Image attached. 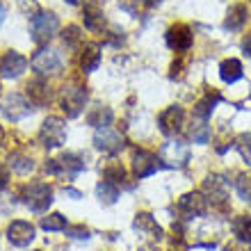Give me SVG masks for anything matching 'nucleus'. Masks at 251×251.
<instances>
[{
    "instance_id": "obj_1",
    "label": "nucleus",
    "mask_w": 251,
    "mask_h": 251,
    "mask_svg": "<svg viewBox=\"0 0 251 251\" xmlns=\"http://www.w3.org/2000/svg\"><path fill=\"white\" fill-rule=\"evenodd\" d=\"M87 87L78 85V82H69L64 85V89L60 92V107L62 112L69 117V119H75L82 114L85 110V103H87Z\"/></svg>"
},
{
    "instance_id": "obj_2",
    "label": "nucleus",
    "mask_w": 251,
    "mask_h": 251,
    "mask_svg": "<svg viewBox=\"0 0 251 251\" xmlns=\"http://www.w3.org/2000/svg\"><path fill=\"white\" fill-rule=\"evenodd\" d=\"M23 203L32 212H46L53 203V187L44 180H34L23 187Z\"/></svg>"
},
{
    "instance_id": "obj_3",
    "label": "nucleus",
    "mask_w": 251,
    "mask_h": 251,
    "mask_svg": "<svg viewBox=\"0 0 251 251\" xmlns=\"http://www.w3.org/2000/svg\"><path fill=\"white\" fill-rule=\"evenodd\" d=\"M85 169V158L80 153H62L60 158L48 160L46 162V172L60 178H69L73 180L80 172Z\"/></svg>"
},
{
    "instance_id": "obj_4",
    "label": "nucleus",
    "mask_w": 251,
    "mask_h": 251,
    "mask_svg": "<svg viewBox=\"0 0 251 251\" xmlns=\"http://www.w3.org/2000/svg\"><path fill=\"white\" fill-rule=\"evenodd\" d=\"M30 32H32L34 44H48L60 32V19L53 12H39L30 21Z\"/></svg>"
},
{
    "instance_id": "obj_5",
    "label": "nucleus",
    "mask_w": 251,
    "mask_h": 251,
    "mask_svg": "<svg viewBox=\"0 0 251 251\" xmlns=\"http://www.w3.org/2000/svg\"><path fill=\"white\" fill-rule=\"evenodd\" d=\"M39 142L44 149H60L66 142V121L60 117H48L44 124H41L39 130Z\"/></svg>"
},
{
    "instance_id": "obj_6",
    "label": "nucleus",
    "mask_w": 251,
    "mask_h": 251,
    "mask_svg": "<svg viewBox=\"0 0 251 251\" xmlns=\"http://www.w3.org/2000/svg\"><path fill=\"white\" fill-rule=\"evenodd\" d=\"M30 66H32L37 73L41 75H46V73H55L62 69V55L60 50H55V48H39L37 53L32 55V60H30Z\"/></svg>"
},
{
    "instance_id": "obj_7",
    "label": "nucleus",
    "mask_w": 251,
    "mask_h": 251,
    "mask_svg": "<svg viewBox=\"0 0 251 251\" xmlns=\"http://www.w3.org/2000/svg\"><path fill=\"white\" fill-rule=\"evenodd\" d=\"M162 165V160L151 151H144V149H135L132 151V172L137 178H146V176H153Z\"/></svg>"
},
{
    "instance_id": "obj_8",
    "label": "nucleus",
    "mask_w": 251,
    "mask_h": 251,
    "mask_svg": "<svg viewBox=\"0 0 251 251\" xmlns=\"http://www.w3.org/2000/svg\"><path fill=\"white\" fill-rule=\"evenodd\" d=\"M160 160L165 167H185L190 160V146L183 142H165L160 146Z\"/></svg>"
},
{
    "instance_id": "obj_9",
    "label": "nucleus",
    "mask_w": 251,
    "mask_h": 251,
    "mask_svg": "<svg viewBox=\"0 0 251 251\" xmlns=\"http://www.w3.org/2000/svg\"><path fill=\"white\" fill-rule=\"evenodd\" d=\"M158 126H160V130H162V135L176 137V135L183 130V126H185V110L180 105L167 107L165 112L158 117Z\"/></svg>"
},
{
    "instance_id": "obj_10",
    "label": "nucleus",
    "mask_w": 251,
    "mask_h": 251,
    "mask_svg": "<svg viewBox=\"0 0 251 251\" xmlns=\"http://www.w3.org/2000/svg\"><path fill=\"white\" fill-rule=\"evenodd\" d=\"M167 46L176 50V53H183V50H190L192 41H194V34H192V27L187 23H174L165 34Z\"/></svg>"
},
{
    "instance_id": "obj_11",
    "label": "nucleus",
    "mask_w": 251,
    "mask_h": 251,
    "mask_svg": "<svg viewBox=\"0 0 251 251\" xmlns=\"http://www.w3.org/2000/svg\"><path fill=\"white\" fill-rule=\"evenodd\" d=\"M94 146L103 153L117 155V153L124 149V137H121L117 130H112L110 126H105V128H99V130H96V135H94Z\"/></svg>"
},
{
    "instance_id": "obj_12",
    "label": "nucleus",
    "mask_w": 251,
    "mask_h": 251,
    "mask_svg": "<svg viewBox=\"0 0 251 251\" xmlns=\"http://www.w3.org/2000/svg\"><path fill=\"white\" fill-rule=\"evenodd\" d=\"M178 210H180V215H185V219L201 217V215H205V210H208V199H205V194H201V192H187V194L180 197Z\"/></svg>"
},
{
    "instance_id": "obj_13",
    "label": "nucleus",
    "mask_w": 251,
    "mask_h": 251,
    "mask_svg": "<svg viewBox=\"0 0 251 251\" xmlns=\"http://www.w3.org/2000/svg\"><path fill=\"white\" fill-rule=\"evenodd\" d=\"M27 64H30V62L21 53L7 50V53L0 57V75H2V78H12V80L21 78V75L27 71Z\"/></svg>"
},
{
    "instance_id": "obj_14",
    "label": "nucleus",
    "mask_w": 251,
    "mask_h": 251,
    "mask_svg": "<svg viewBox=\"0 0 251 251\" xmlns=\"http://www.w3.org/2000/svg\"><path fill=\"white\" fill-rule=\"evenodd\" d=\"M0 107H2V114L9 121H21L23 117L30 114V103L21 94H7L2 103H0Z\"/></svg>"
},
{
    "instance_id": "obj_15",
    "label": "nucleus",
    "mask_w": 251,
    "mask_h": 251,
    "mask_svg": "<svg viewBox=\"0 0 251 251\" xmlns=\"http://www.w3.org/2000/svg\"><path fill=\"white\" fill-rule=\"evenodd\" d=\"M7 240L14 247H27L34 240V226L30 222L16 219V222H12V224L7 226Z\"/></svg>"
},
{
    "instance_id": "obj_16",
    "label": "nucleus",
    "mask_w": 251,
    "mask_h": 251,
    "mask_svg": "<svg viewBox=\"0 0 251 251\" xmlns=\"http://www.w3.org/2000/svg\"><path fill=\"white\" fill-rule=\"evenodd\" d=\"M203 194L212 203H224L226 197H228V185L222 176H208L203 180Z\"/></svg>"
},
{
    "instance_id": "obj_17",
    "label": "nucleus",
    "mask_w": 251,
    "mask_h": 251,
    "mask_svg": "<svg viewBox=\"0 0 251 251\" xmlns=\"http://www.w3.org/2000/svg\"><path fill=\"white\" fill-rule=\"evenodd\" d=\"M219 100H222V94L217 89H205V94L194 105V117L201 121H208V117L212 114V110H215V105H217Z\"/></svg>"
},
{
    "instance_id": "obj_18",
    "label": "nucleus",
    "mask_w": 251,
    "mask_h": 251,
    "mask_svg": "<svg viewBox=\"0 0 251 251\" xmlns=\"http://www.w3.org/2000/svg\"><path fill=\"white\" fill-rule=\"evenodd\" d=\"M25 92H27L30 103H34V105H46V103H50V87H48L46 80H41V78L30 80L25 85Z\"/></svg>"
},
{
    "instance_id": "obj_19",
    "label": "nucleus",
    "mask_w": 251,
    "mask_h": 251,
    "mask_svg": "<svg viewBox=\"0 0 251 251\" xmlns=\"http://www.w3.org/2000/svg\"><path fill=\"white\" fill-rule=\"evenodd\" d=\"M82 19H85L87 30H92V32H103V27H105V16H103V12H100V7L96 5V2L85 5Z\"/></svg>"
},
{
    "instance_id": "obj_20",
    "label": "nucleus",
    "mask_w": 251,
    "mask_h": 251,
    "mask_svg": "<svg viewBox=\"0 0 251 251\" xmlns=\"http://www.w3.org/2000/svg\"><path fill=\"white\" fill-rule=\"evenodd\" d=\"M242 75H245L242 62L235 60V57H231V60H224L222 64H219V78L224 80L226 85H233V82L242 80Z\"/></svg>"
},
{
    "instance_id": "obj_21",
    "label": "nucleus",
    "mask_w": 251,
    "mask_h": 251,
    "mask_svg": "<svg viewBox=\"0 0 251 251\" xmlns=\"http://www.w3.org/2000/svg\"><path fill=\"white\" fill-rule=\"evenodd\" d=\"M78 64H80V69H82L85 73L96 71V69H99V64H100V50H99V46H96V44H87V46L80 50Z\"/></svg>"
},
{
    "instance_id": "obj_22",
    "label": "nucleus",
    "mask_w": 251,
    "mask_h": 251,
    "mask_svg": "<svg viewBox=\"0 0 251 251\" xmlns=\"http://www.w3.org/2000/svg\"><path fill=\"white\" fill-rule=\"evenodd\" d=\"M247 16H249V12H247V5L238 2V5H233L231 9H228V14H226L224 27H226V30H231V32H235V30H242V25L247 23Z\"/></svg>"
},
{
    "instance_id": "obj_23",
    "label": "nucleus",
    "mask_w": 251,
    "mask_h": 251,
    "mask_svg": "<svg viewBox=\"0 0 251 251\" xmlns=\"http://www.w3.org/2000/svg\"><path fill=\"white\" fill-rule=\"evenodd\" d=\"M114 119V112L110 110V107H103V105H96L89 110V114H87V124L94 126V128H105V126H110Z\"/></svg>"
},
{
    "instance_id": "obj_24",
    "label": "nucleus",
    "mask_w": 251,
    "mask_h": 251,
    "mask_svg": "<svg viewBox=\"0 0 251 251\" xmlns=\"http://www.w3.org/2000/svg\"><path fill=\"white\" fill-rule=\"evenodd\" d=\"M132 226H135L139 233H149L151 238H160V235H162V228H160V226L155 224V219H153L151 215H146V212L137 215V219H135Z\"/></svg>"
},
{
    "instance_id": "obj_25",
    "label": "nucleus",
    "mask_w": 251,
    "mask_h": 251,
    "mask_svg": "<svg viewBox=\"0 0 251 251\" xmlns=\"http://www.w3.org/2000/svg\"><path fill=\"white\" fill-rule=\"evenodd\" d=\"M96 194H99V201L105 205H112L117 199H119V185H114L110 180H100L99 187H96Z\"/></svg>"
},
{
    "instance_id": "obj_26",
    "label": "nucleus",
    "mask_w": 251,
    "mask_h": 251,
    "mask_svg": "<svg viewBox=\"0 0 251 251\" xmlns=\"http://www.w3.org/2000/svg\"><path fill=\"white\" fill-rule=\"evenodd\" d=\"M233 233L240 242H251V217L249 215H238L233 219Z\"/></svg>"
},
{
    "instance_id": "obj_27",
    "label": "nucleus",
    "mask_w": 251,
    "mask_h": 251,
    "mask_svg": "<svg viewBox=\"0 0 251 251\" xmlns=\"http://www.w3.org/2000/svg\"><path fill=\"white\" fill-rule=\"evenodd\" d=\"M9 167H12L16 174H21V176H25V174H30L34 169V162L32 158H27V155H21V153H14L12 158H9Z\"/></svg>"
},
{
    "instance_id": "obj_28",
    "label": "nucleus",
    "mask_w": 251,
    "mask_h": 251,
    "mask_svg": "<svg viewBox=\"0 0 251 251\" xmlns=\"http://www.w3.org/2000/svg\"><path fill=\"white\" fill-rule=\"evenodd\" d=\"M103 178L114 183V185H119L126 180V169L121 167V162H107L105 169H103Z\"/></svg>"
},
{
    "instance_id": "obj_29",
    "label": "nucleus",
    "mask_w": 251,
    "mask_h": 251,
    "mask_svg": "<svg viewBox=\"0 0 251 251\" xmlns=\"http://www.w3.org/2000/svg\"><path fill=\"white\" fill-rule=\"evenodd\" d=\"M41 228H44V231H64L66 228V217L62 215V212L46 215V217H41Z\"/></svg>"
},
{
    "instance_id": "obj_30",
    "label": "nucleus",
    "mask_w": 251,
    "mask_h": 251,
    "mask_svg": "<svg viewBox=\"0 0 251 251\" xmlns=\"http://www.w3.org/2000/svg\"><path fill=\"white\" fill-rule=\"evenodd\" d=\"M235 192L240 194V199L251 201V172H245L238 176V180H235Z\"/></svg>"
},
{
    "instance_id": "obj_31",
    "label": "nucleus",
    "mask_w": 251,
    "mask_h": 251,
    "mask_svg": "<svg viewBox=\"0 0 251 251\" xmlns=\"http://www.w3.org/2000/svg\"><path fill=\"white\" fill-rule=\"evenodd\" d=\"M235 149H238V153L245 158L247 165H251V132H242V135L235 139Z\"/></svg>"
},
{
    "instance_id": "obj_32",
    "label": "nucleus",
    "mask_w": 251,
    "mask_h": 251,
    "mask_svg": "<svg viewBox=\"0 0 251 251\" xmlns=\"http://www.w3.org/2000/svg\"><path fill=\"white\" fill-rule=\"evenodd\" d=\"M192 139H194L197 144H205V142H208V126H205V121L199 119V124L192 128Z\"/></svg>"
},
{
    "instance_id": "obj_33",
    "label": "nucleus",
    "mask_w": 251,
    "mask_h": 251,
    "mask_svg": "<svg viewBox=\"0 0 251 251\" xmlns=\"http://www.w3.org/2000/svg\"><path fill=\"white\" fill-rule=\"evenodd\" d=\"M19 9L23 14H27V16H37V14L41 12L37 0H19Z\"/></svg>"
},
{
    "instance_id": "obj_34",
    "label": "nucleus",
    "mask_w": 251,
    "mask_h": 251,
    "mask_svg": "<svg viewBox=\"0 0 251 251\" xmlns=\"http://www.w3.org/2000/svg\"><path fill=\"white\" fill-rule=\"evenodd\" d=\"M64 44H69V46L80 44V27L78 25H69L64 30Z\"/></svg>"
},
{
    "instance_id": "obj_35",
    "label": "nucleus",
    "mask_w": 251,
    "mask_h": 251,
    "mask_svg": "<svg viewBox=\"0 0 251 251\" xmlns=\"http://www.w3.org/2000/svg\"><path fill=\"white\" fill-rule=\"evenodd\" d=\"M66 235L73 240H89V228L87 226H71V228H66Z\"/></svg>"
},
{
    "instance_id": "obj_36",
    "label": "nucleus",
    "mask_w": 251,
    "mask_h": 251,
    "mask_svg": "<svg viewBox=\"0 0 251 251\" xmlns=\"http://www.w3.org/2000/svg\"><path fill=\"white\" fill-rule=\"evenodd\" d=\"M119 5H121V9L124 12H128V14H139V7L144 5V0H119Z\"/></svg>"
},
{
    "instance_id": "obj_37",
    "label": "nucleus",
    "mask_w": 251,
    "mask_h": 251,
    "mask_svg": "<svg viewBox=\"0 0 251 251\" xmlns=\"http://www.w3.org/2000/svg\"><path fill=\"white\" fill-rule=\"evenodd\" d=\"M183 66H185V62H183V60L174 62V64H172V73H169V75H172V78H180V75H183Z\"/></svg>"
},
{
    "instance_id": "obj_38",
    "label": "nucleus",
    "mask_w": 251,
    "mask_h": 251,
    "mask_svg": "<svg viewBox=\"0 0 251 251\" xmlns=\"http://www.w3.org/2000/svg\"><path fill=\"white\" fill-rule=\"evenodd\" d=\"M7 183H9V172H7L5 167L0 165V192L7 187Z\"/></svg>"
},
{
    "instance_id": "obj_39",
    "label": "nucleus",
    "mask_w": 251,
    "mask_h": 251,
    "mask_svg": "<svg viewBox=\"0 0 251 251\" xmlns=\"http://www.w3.org/2000/svg\"><path fill=\"white\" fill-rule=\"evenodd\" d=\"M242 50H245V55H247V57H249V60H251V32L247 34L245 39H242Z\"/></svg>"
},
{
    "instance_id": "obj_40",
    "label": "nucleus",
    "mask_w": 251,
    "mask_h": 251,
    "mask_svg": "<svg viewBox=\"0 0 251 251\" xmlns=\"http://www.w3.org/2000/svg\"><path fill=\"white\" fill-rule=\"evenodd\" d=\"M64 197H71V199H82V192L73 190V187H64Z\"/></svg>"
},
{
    "instance_id": "obj_41",
    "label": "nucleus",
    "mask_w": 251,
    "mask_h": 251,
    "mask_svg": "<svg viewBox=\"0 0 251 251\" xmlns=\"http://www.w3.org/2000/svg\"><path fill=\"white\" fill-rule=\"evenodd\" d=\"M160 2H162V0H144L146 7H155V5H160Z\"/></svg>"
},
{
    "instance_id": "obj_42",
    "label": "nucleus",
    "mask_w": 251,
    "mask_h": 251,
    "mask_svg": "<svg viewBox=\"0 0 251 251\" xmlns=\"http://www.w3.org/2000/svg\"><path fill=\"white\" fill-rule=\"evenodd\" d=\"M2 21H5V9H2V5H0V25H2Z\"/></svg>"
},
{
    "instance_id": "obj_43",
    "label": "nucleus",
    "mask_w": 251,
    "mask_h": 251,
    "mask_svg": "<svg viewBox=\"0 0 251 251\" xmlns=\"http://www.w3.org/2000/svg\"><path fill=\"white\" fill-rule=\"evenodd\" d=\"M66 2H69V5H80L82 0H66Z\"/></svg>"
},
{
    "instance_id": "obj_44",
    "label": "nucleus",
    "mask_w": 251,
    "mask_h": 251,
    "mask_svg": "<svg viewBox=\"0 0 251 251\" xmlns=\"http://www.w3.org/2000/svg\"><path fill=\"white\" fill-rule=\"evenodd\" d=\"M2 137H5V132H2V128H0V144H2Z\"/></svg>"
},
{
    "instance_id": "obj_45",
    "label": "nucleus",
    "mask_w": 251,
    "mask_h": 251,
    "mask_svg": "<svg viewBox=\"0 0 251 251\" xmlns=\"http://www.w3.org/2000/svg\"><path fill=\"white\" fill-rule=\"evenodd\" d=\"M103 2H105V0H103Z\"/></svg>"
},
{
    "instance_id": "obj_46",
    "label": "nucleus",
    "mask_w": 251,
    "mask_h": 251,
    "mask_svg": "<svg viewBox=\"0 0 251 251\" xmlns=\"http://www.w3.org/2000/svg\"><path fill=\"white\" fill-rule=\"evenodd\" d=\"M249 2H251V0H249Z\"/></svg>"
},
{
    "instance_id": "obj_47",
    "label": "nucleus",
    "mask_w": 251,
    "mask_h": 251,
    "mask_svg": "<svg viewBox=\"0 0 251 251\" xmlns=\"http://www.w3.org/2000/svg\"><path fill=\"white\" fill-rule=\"evenodd\" d=\"M249 251H251V249H249Z\"/></svg>"
}]
</instances>
